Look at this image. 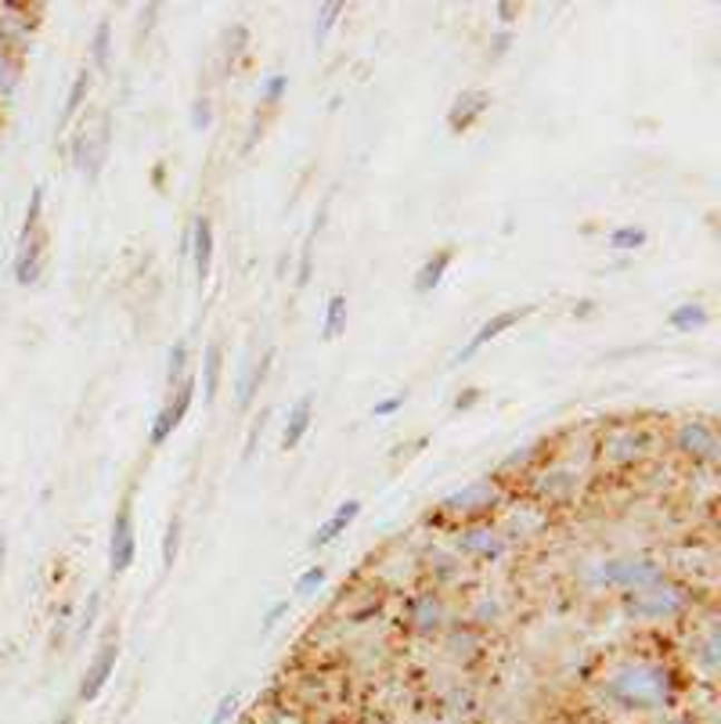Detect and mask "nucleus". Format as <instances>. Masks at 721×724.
<instances>
[{"label":"nucleus","mask_w":721,"mask_h":724,"mask_svg":"<svg viewBox=\"0 0 721 724\" xmlns=\"http://www.w3.org/2000/svg\"><path fill=\"white\" fill-rule=\"evenodd\" d=\"M606 699L613 706H621L627 714H656L668 711L674 703V692H679V677L671 667L653 664V659H635V664H624L606 677Z\"/></svg>","instance_id":"1"},{"label":"nucleus","mask_w":721,"mask_h":724,"mask_svg":"<svg viewBox=\"0 0 721 724\" xmlns=\"http://www.w3.org/2000/svg\"><path fill=\"white\" fill-rule=\"evenodd\" d=\"M592 580L603 588H624V591H646L664 580V566L650 559H606L592 569Z\"/></svg>","instance_id":"2"},{"label":"nucleus","mask_w":721,"mask_h":724,"mask_svg":"<svg viewBox=\"0 0 721 724\" xmlns=\"http://www.w3.org/2000/svg\"><path fill=\"white\" fill-rule=\"evenodd\" d=\"M134 556H137V522H134V495H127L119 501L109 530V574L123 577L134 566Z\"/></svg>","instance_id":"3"},{"label":"nucleus","mask_w":721,"mask_h":724,"mask_svg":"<svg viewBox=\"0 0 721 724\" xmlns=\"http://www.w3.org/2000/svg\"><path fill=\"white\" fill-rule=\"evenodd\" d=\"M195 387L198 382L195 379H181V387H174L170 400L156 411V419H152V429H148V443L152 447H163L166 440H170L177 433V425L184 422V414H188L192 408V400H195Z\"/></svg>","instance_id":"4"},{"label":"nucleus","mask_w":721,"mask_h":724,"mask_svg":"<svg viewBox=\"0 0 721 724\" xmlns=\"http://www.w3.org/2000/svg\"><path fill=\"white\" fill-rule=\"evenodd\" d=\"M685 606H689V595L682 588H661V584H653V588H646L639 598L627 603V613L642 616V620H668V616H679Z\"/></svg>","instance_id":"5"},{"label":"nucleus","mask_w":721,"mask_h":724,"mask_svg":"<svg viewBox=\"0 0 721 724\" xmlns=\"http://www.w3.org/2000/svg\"><path fill=\"white\" fill-rule=\"evenodd\" d=\"M534 314V306H513V311H498V314H490L484 325L472 332V339L455 353V364H466V361H472L477 353L487 346V343H495V339L501 335V332H509V329H516L519 321L524 317H530Z\"/></svg>","instance_id":"6"},{"label":"nucleus","mask_w":721,"mask_h":724,"mask_svg":"<svg viewBox=\"0 0 721 724\" xmlns=\"http://www.w3.org/2000/svg\"><path fill=\"white\" fill-rule=\"evenodd\" d=\"M116 664H119V642L116 638H105L101 649L95 653V659H90L84 677H80V699L84 703H95L101 692L109 688L113 674H116Z\"/></svg>","instance_id":"7"},{"label":"nucleus","mask_w":721,"mask_h":724,"mask_svg":"<svg viewBox=\"0 0 721 724\" xmlns=\"http://www.w3.org/2000/svg\"><path fill=\"white\" fill-rule=\"evenodd\" d=\"M674 447L693 461H718V433L711 422H682L679 433H674Z\"/></svg>","instance_id":"8"},{"label":"nucleus","mask_w":721,"mask_h":724,"mask_svg":"<svg viewBox=\"0 0 721 724\" xmlns=\"http://www.w3.org/2000/svg\"><path fill=\"white\" fill-rule=\"evenodd\" d=\"M455 548L469 559L480 562H498L505 556V537L495 534L490 527H462L455 537Z\"/></svg>","instance_id":"9"},{"label":"nucleus","mask_w":721,"mask_h":724,"mask_svg":"<svg viewBox=\"0 0 721 724\" xmlns=\"http://www.w3.org/2000/svg\"><path fill=\"white\" fill-rule=\"evenodd\" d=\"M498 501V490L490 480H480V483H469L462 490H455L451 498H444L440 508L448 516H472V512H487L490 505Z\"/></svg>","instance_id":"10"},{"label":"nucleus","mask_w":721,"mask_h":724,"mask_svg":"<svg viewBox=\"0 0 721 724\" xmlns=\"http://www.w3.org/2000/svg\"><path fill=\"white\" fill-rule=\"evenodd\" d=\"M188 235H192V264H195V282L198 288H203L210 282V271H213V245H217V235H213V221L210 217H195L192 227H188Z\"/></svg>","instance_id":"11"},{"label":"nucleus","mask_w":721,"mask_h":724,"mask_svg":"<svg viewBox=\"0 0 721 724\" xmlns=\"http://www.w3.org/2000/svg\"><path fill=\"white\" fill-rule=\"evenodd\" d=\"M487 109H490V95H487V90H480V87L462 90V95H458L455 105L448 109V130H451V134L472 130V123H477Z\"/></svg>","instance_id":"12"},{"label":"nucleus","mask_w":721,"mask_h":724,"mask_svg":"<svg viewBox=\"0 0 721 724\" xmlns=\"http://www.w3.org/2000/svg\"><path fill=\"white\" fill-rule=\"evenodd\" d=\"M361 516V498H347L335 512L321 522V527L314 530V537H311V548L318 551V548H329L335 537H343L350 527H354V519Z\"/></svg>","instance_id":"13"},{"label":"nucleus","mask_w":721,"mask_h":724,"mask_svg":"<svg viewBox=\"0 0 721 724\" xmlns=\"http://www.w3.org/2000/svg\"><path fill=\"white\" fill-rule=\"evenodd\" d=\"M43 245H48V235H29L26 242H19V253H14V282L19 285H33L43 271Z\"/></svg>","instance_id":"14"},{"label":"nucleus","mask_w":721,"mask_h":724,"mask_svg":"<svg viewBox=\"0 0 721 724\" xmlns=\"http://www.w3.org/2000/svg\"><path fill=\"white\" fill-rule=\"evenodd\" d=\"M311 422H314V397L303 393L293 408H289V419L282 429V451H296L303 443V437L311 433Z\"/></svg>","instance_id":"15"},{"label":"nucleus","mask_w":721,"mask_h":724,"mask_svg":"<svg viewBox=\"0 0 721 724\" xmlns=\"http://www.w3.org/2000/svg\"><path fill=\"white\" fill-rule=\"evenodd\" d=\"M271 364H274V350L267 346V350H264V358H260L256 364H245V368H242V375H238V408H242V411L253 404V397H256L260 387H264V382H267Z\"/></svg>","instance_id":"16"},{"label":"nucleus","mask_w":721,"mask_h":724,"mask_svg":"<svg viewBox=\"0 0 721 724\" xmlns=\"http://www.w3.org/2000/svg\"><path fill=\"white\" fill-rule=\"evenodd\" d=\"M451 260H455V250L451 245H444V250H437L433 256H426V264L416 271V292L419 296H426V292H433L440 282H444V274H448V267H451Z\"/></svg>","instance_id":"17"},{"label":"nucleus","mask_w":721,"mask_h":724,"mask_svg":"<svg viewBox=\"0 0 721 724\" xmlns=\"http://www.w3.org/2000/svg\"><path fill=\"white\" fill-rule=\"evenodd\" d=\"M411 624H416V630H422V635H433V630H440V624H444L440 598L429 595V591L411 598Z\"/></svg>","instance_id":"18"},{"label":"nucleus","mask_w":721,"mask_h":724,"mask_svg":"<svg viewBox=\"0 0 721 724\" xmlns=\"http://www.w3.org/2000/svg\"><path fill=\"white\" fill-rule=\"evenodd\" d=\"M221 372H224V346H221V339H213V343H206V353H203V397H206V404L217 400Z\"/></svg>","instance_id":"19"},{"label":"nucleus","mask_w":721,"mask_h":724,"mask_svg":"<svg viewBox=\"0 0 721 724\" xmlns=\"http://www.w3.org/2000/svg\"><path fill=\"white\" fill-rule=\"evenodd\" d=\"M109 134H113V119H109V116H101L98 134L87 141V163H84V174H87L90 180H98L105 159H109Z\"/></svg>","instance_id":"20"},{"label":"nucleus","mask_w":721,"mask_h":724,"mask_svg":"<svg viewBox=\"0 0 721 724\" xmlns=\"http://www.w3.org/2000/svg\"><path fill=\"white\" fill-rule=\"evenodd\" d=\"M90 87H95V72H90V69L76 72V80H72L69 95H66V109H61V116H58V127H69V123L76 119V112L84 109V101L90 95Z\"/></svg>","instance_id":"21"},{"label":"nucleus","mask_w":721,"mask_h":724,"mask_svg":"<svg viewBox=\"0 0 721 724\" xmlns=\"http://www.w3.org/2000/svg\"><path fill=\"white\" fill-rule=\"evenodd\" d=\"M711 321V314H708V306L703 303H682V306H674V311L668 314V325L674 329V332H696V329H703Z\"/></svg>","instance_id":"22"},{"label":"nucleus","mask_w":721,"mask_h":724,"mask_svg":"<svg viewBox=\"0 0 721 724\" xmlns=\"http://www.w3.org/2000/svg\"><path fill=\"white\" fill-rule=\"evenodd\" d=\"M325 213H329V203L321 206V213L314 217L311 231H306V238H303V253H300V267H296V285H306L311 282V267H314V242L321 235V227H325Z\"/></svg>","instance_id":"23"},{"label":"nucleus","mask_w":721,"mask_h":724,"mask_svg":"<svg viewBox=\"0 0 721 724\" xmlns=\"http://www.w3.org/2000/svg\"><path fill=\"white\" fill-rule=\"evenodd\" d=\"M347 329V296L343 292H332L329 303H325V321H321V339H340Z\"/></svg>","instance_id":"24"},{"label":"nucleus","mask_w":721,"mask_h":724,"mask_svg":"<svg viewBox=\"0 0 721 724\" xmlns=\"http://www.w3.org/2000/svg\"><path fill=\"white\" fill-rule=\"evenodd\" d=\"M109 58H113V22L101 19L95 26V37H90V61H95V69H109Z\"/></svg>","instance_id":"25"},{"label":"nucleus","mask_w":721,"mask_h":724,"mask_svg":"<svg viewBox=\"0 0 721 724\" xmlns=\"http://www.w3.org/2000/svg\"><path fill=\"white\" fill-rule=\"evenodd\" d=\"M646 242H650V231L639 224H624L617 231H610V250H617V253H635Z\"/></svg>","instance_id":"26"},{"label":"nucleus","mask_w":721,"mask_h":724,"mask_svg":"<svg viewBox=\"0 0 721 724\" xmlns=\"http://www.w3.org/2000/svg\"><path fill=\"white\" fill-rule=\"evenodd\" d=\"M181 534H184V519L170 516L166 522V534H163V569H174L177 566V551H181Z\"/></svg>","instance_id":"27"},{"label":"nucleus","mask_w":721,"mask_h":724,"mask_svg":"<svg viewBox=\"0 0 721 724\" xmlns=\"http://www.w3.org/2000/svg\"><path fill=\"white\" fill-rule=\"evenodd\" d=\"M184 368H188V343H184V339H177V343L170 346V353H166V382H170V390L181 387Z\"/></svg>","instance_id":"28"},{"label":"nucleus","mask_w":721,"mask_h":724,"mask_svg":"<svg viewBox=\"0 0 721 724\" xmlns=\"http://www.w3.org/2000/svg\"><path fill=\"white\" fill-rule=\"evenodd\" d=\"M340 14H343V4H340V0H332V4H321V8H318L314 43H325V40H329V33L335 29V22H340Z\"/></svg>","instance_id":"29"},{"label":"nucleus","mask_w":721,"mask_h":724,"mask_svg":"<svg viewBox=\"0 0 721 724\" xmlns=\"http://www.w3.org/2000/svg\"><path fill=\"white\" fill-rule=\"evenodd\" d=\"M40 213H43V184H37V188L29 192V206H26V221H22V235H19V242H26L29 235H37V227H40Z\"/></svg>","instance_id":"30"},{"label":"nucleus","mask_w":721,"mask_h":724,"mask_svg":"<svg viewBox=\"0 0 721 724\" xmlns=\"http://www.w3.org/2000/svg\"><path fill=\"white\" fill-rule=\"evenodd\" d=\"M285 90H289V76L285 72H271V76H264V84H260V101L279 105L285 98Z\"/></svg>","instance_id":"31"},{"label":"nucleus","mask_w":721,"mask_h":724,"mask_svg":"<svg viewBox=\"0 0 721 724\" xmlns=\"http://www.w3.org/2000/svg\"><path fill=\"white\" fill-rule=\"evenodd\" d=\"M14 84H19V69H14V61L8 58V48L0 43V95H11Z\"/></svg>","instance_id":"32"},{"label":"nucleus","mask_w":721,"mask_h":724,"mask_svg":"<svg viewBox=\"0 0 721 724\" xmlns=\"http://www.w3.org/2000/svg\"><path fill=\"white\" fill-rule=\"evenodd\" d=\"M321 584H325V566H311V569H303V574L296 577V595H311L318 591Z\"/></svg>","instance_id":"33"},{"label":"nucleus","mask_w":721,"mask_h":724,"mask_svg":"<svg viewBox=\"0 0 721 724\" xmlns=\"http://www.w3.org/2000/svg\"><path fill=\"white\" fill-rule=\"evenodd\" d=\"M405 404H408V390L393 393V397H387V400H379V404L372 408V414H376V419H390V414H397Z\"/></svg>","instance_id":"34"},{"label":"nucleus","mask_w":721,"mask_h":724,"mask_svg":"<svg viewBox=\"0 0 721 724\" xmlns=\"http://www.w3.org/2000/svg\"><path fill=\"white\" fill-rule=\"evenodd\" d=\"M235 706H238V692H227V696L217 703V711H213L210 724H227V721L235 717Z\"/></svg>","instance_id":"35"},{"label":"nucleus","mask_w":721,"mask_h":724,"mask_svg":"<svg viewBox=\"0 0 721 724\" xmlns=\"http://www.w3.org/2000/svg\"><path fill=\"white\" fill-rule=\"evenodd\" d=\"M210 123H213V105H210V98H198L192 105V127L195 130H206Z\"/></svg>","instance_id":"36"},{"label":"nucleus","mask_w":721,"mask_h":724,"mask_svg":"<svg viewBox=\"0 0 721 724\" xmlns=\"http://www.w3.org/2000/svg\"><path fill=\"white\" fill-rule=\"evenodd\" d=\"M98 609H101V595L95 591V595H90L87 609H84V616H80V635H84V630L95 627V620H98Z\"/></svg>","instance_id":"37"},{"label":"nucleus","mask_w":721,"mask_h":724,"mask_svg":"<svg viewBox=\"0 0 721 724\" xmlns=\"http://www.w3.org/2000/svg\"><path fill=\"white\" fill-rule=\"evenodd\" d=\"M285 613H289V598H282V603H274V606H271V609L264 613V630H271L274 624L282 620Z\"/></svg>","instance_id":"38"},{"label":"nucleus","mask_w":721,"mask_h":724,"mask_svg":"<svg viewBox=\"0 0 721 724\" xmlns=\"http://www.w3.org/2000/svg\"><path fill=\"white\" fill-rule=\"evenodd\" d=\"M490 48H495V58H501L505 51H509L513 48V33H509V29H498V33L490 37Z\"/></svg>","instance_id":"39"},{"label":"nucleus","mask_w":721,"mask_h":724,"mask_svg":"<svg viewBox=\"0 0 721 724\" xmlns=\"http://www.w3.org/2000/svg\"><path fill=\"white\" fill-rule=\"evenodd\" d=\"M477 400H480V390L469 387V390H462V393L455 397V411H469L472 404H477Z\"/></svg>","instance_id":"40"},{"label":"nucleus","mask_w":721,"mask_h":724,"mask_svg":"<svg viewBox=\"0 0 721 724\" xmlns=\"http://www.w3.org/2000/svg\"><path fill=\"white\" fill-rule=\"evenodd\" d=\"M495 11H498V19H501L505 26H509L516 14H519V8H516V4H505V0H501V4H495Z\"/></svg>","instance_id":"41"},{"label":"nucleus","mask_w":721,"mask_h":724,"mask_svg":"<svg viewBox=\"0 0 721 724\" xmlns=\"http://www.w3.org/2000/svg\"><path fill=\"white\" fill-rule=\"evenodd\" d=\"M4 562H8V537L0 534V574H4Z\"/></svg>","instance_id":"42"},{"label":"nucleus","mask_w":721,"mask_h":724,"mask_svg":"<svg viewBox=\"0 0 721 724\" xmlns=\"http://www.w3.org/2000/svg\"><path fill=\"white\" fill-rule=\"evenodd\" d=\"M51 724H76V714H69V711H66V714H58Z\"/></svg>","instance_id":"43"},{"label":"nucleus","mask_w":721,"mask_h":724,"mask_svg":"<svg viewBox=\"0 0 721 724\" xmlns=\"http://www.w3.org/2000/svg\"><path fill=\"white\" fill-rule=\"evenodd\" d=\"M661 724H693V721H689V717H664Z\"/></svg>","instance_id":"44"}]
</instances>
